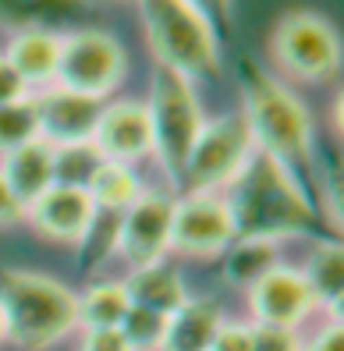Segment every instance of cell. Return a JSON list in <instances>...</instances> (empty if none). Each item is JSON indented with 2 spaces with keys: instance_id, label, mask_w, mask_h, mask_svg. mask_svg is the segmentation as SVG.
<instances>
[{
  "instance_id": "cell-1",
  "label": "cell",
  "mask_w": 344,
  "mask_h": 351,
  "mask_svg": "<svg viewBox=\"0 0 344 351\" xmlns=\"http://www.w3.org/2000/svg\"><path fill=\"white\" fill-rule=\"evenodd\" d=\"M231 217L238 238H270L280 241L288 234H302L312 223V206L306 199L302 181L291 178L277 160L259 153L231 184Z\"/></svg>"
},
{
  "instance_id": "cell-2",
  "label": "cell",
  "mask_w": 344,
  "mask_h": 351,
  "mask_svg": "<svg viewBox=\"0 0 344 351\" xmlns=\"http://www.w3.org/2000/svg\"><path fill=\"white\" fill-rule=\"evenodd\" d=\"M245 114L256 149L277 160L291 178L298 171H309L316 163V132H312V117L284 82L252 68L245 78Z\"/></svg>"
},
{
  "instance_id": "cell-3",
  "label": "cell",
  "mask_w": 344,
  "mask_h": 351,
  "mask_svg": "<svg viewBox=\"0 0 344 351\" xmlns=\"http://www.w3.org/2000/svg\"><path fill=\"white\" fill-rule=\"evenodd\" d=\"M0 308L8 319V341L22 351L53 348L78 326V295L68 284L32 270L0 274Z\"/></svg>"
},
{
  "instance_id": "cell-4",
  "label": "cell",
  "mask_w": 344,
  "mask_h": 351,
  "mask_svg": "<svg viewBox=\"0 0 344 351\" xmlns=\"http://www.w3.org/2000/svg\"><path fill=\"white\" fill-rule=\"evenodd\" d=\"M149 50L164 71L185 82L210 78L220 71L217 29L195 0H138Z\"/></svg>"
},
{
  "instance_id": "cell-5",
  "label": "cell",
  "mask_w": 344,
  "mask_h": 351,
  "mask_svg": "<svg viewBox=\"0 0 344 351\" xmlns=\"http://www.w3.org/2000/svg\"><path fill=\"white\" fill-rule=\"evenodd\" d=\"M146 110H149V128H153V153L160 160V167L167 171L171 184L181 189L185 184L188 153L195 146L202 125H206L202 103L192 89V82H185L174 71L156 68Z\"/></svg>"
},
{
  "instance_id": "cell-6",
  "label": "cell",
  "mask_w": 344,
  "mask_h": 351,
  "mask_svg": "<svg viewBox=\"0 0 344 351\" xmlns=\"http://www.w3.org/2000/svg\"><path fill=\"white\" fill-rule=\"evenodd\" d=\"M252 156H256V138H252V128L241 110L206 121L192 153H188L185 184L181 189L217 195L220 189H231L238 174L249 167Z\"/></svg>"
},
{
  "instance_id": "cell-7",
  "label": "cell",
  "mask_w": 344,
  "mask_h": 351,
  "mask_svg": "<svg viewBox=\"0 0 344 351\" xmlns=\"http://www.w3.org/2000/svg\"><path fill=\"white\" fill-rule=\"evenodd\" d=\"M277 68L298 82H323L341 64L337 29L316 11H288L270 36Z\"/></svg>"
},
{
  "instance_id": "cell-8",
  "label": "cell",
  "mask_w": 344,
  "mask_h": 351,
  "mask_svg": "<svg viewBox=\"0 0 344 351\" xmlns=\"http://www.w3.org/2000/svg\"><path fill=\"white\" fill-rule=\"evenodd\" d=\"M125 68H128V57L125 47L117 43V36L103 29H82V32L60 36V64L53 82H60V89L103 99L121 86Z\"/></svg>"
},
{
  "instance_id": "cell-9",
  "label": "cell",
  "mask_w": 344,
  "mask_h": 351,
  "mask_svg": "<svg viewBox=\"0 0 344 351\" xmlns=\"http://www.w3.org/2000/svg\"><path fill=\"white\" fill-rule=\"evenodd\" d=\"M238 238L234 217L224 195L213 192H188L185 199H174L171 220V249L181 256H224L231 241Z\"/></svg>"
},
{
  "instance_id": "cell-10",
  "label": "cell",
  "mask_w": 344,
  "mask_h": 351,
  "mask_svg": "<svg viewBox=\"0 0 344 351\" xmlns=\"http://www.w3.org/2000/svg\"><path fill=\"white\" fill-rule=\"evenodd\" d=\"M171 220H174V195L143 189L125 213H117V238L114 249L125 256L135 270L153 266L171 249Z\"/></svg>"
},
{
  "instance_id": "cell-11",
  "label": "cell",
  "mask_w": 344,
  "mask_h": 351,
  "mask_svg": "<svg viewBox=\"0 0 344 351\" xmlns=\"http://www.w3.org/2000/svg\"><path fill=\"white\" fill-rule=\"evenodd\" d=\"M93 146L107 163H132L146 160L153 153V128H149V110L138 99H117L103 107L93 132Z\"/></svg>"
},
{
  "instance_id": "cell-12",
  "label": "cell",
  "mask_w": 344,
  "mask_h": 351,
  "mask_svg": "<svg viewBox=\"0 0 344 351\" xmlns=\"http://www.w3.org/2000/svg\"><path fill=\"white\" fill-rule=\"evenodd\" d=\"M36 103V121H39V138L50 146H75V142H89L96 132V121L103 114V99H93L71 89H43L32 96Z\"/></svg>"
},
{
  "instance_id": "cell-13",
  "label": "cell",
  "mask_w": 344,
  "mask_h": 351,
  "mask_svg": "<svg viewBox=\"0 0 344 351\" xmlns=\"http://www.w3.org/2000/svg\"><path fill=\"white\" fill-rule=\"evenodd\" d=\"M249 305L259 326H284V330H298L316 308L306 277L291 266H273L259 284H252Z\"/></svg>"
},
{
  "instance_id": "cell-14",
  "label": "cell",
  "mask_w": 344,
  "mask_h": 351,
  "mask_svg": "<svg viewBox=\"0 0 344 351\" xmlns=\"http://www.w3.org/2000/svg\"><path fill=\"white\" fill-rule=\"evenodd\" d=\"M96 213L99 210L86 189H78V184H53L50 192H43L25 210V220H32L36 231L50 241L78 245V241H86L89 227L96 223Z\"/></svg>"
},
{
  "instance_id": "cell-15",
  "label": "cell",
  "mask_w": 344,
  "mask_h": 351,
  "mask_svg": "<svg viewBox=\"0 0 344 351\" xmlns=\"http://www.w3.org/2000/svg\"><path fill=\"white\" fill-rule=\"evenodd\" d=\"M0 174H4L14 199L29 210L39 195L50 192L57 184V178H53V146L43 142V138H32V142H25V146L11 149L4 156V163H0Z\"/></svg>"
},
{
  "instance_id": "cell-16",
  "label": "cell",
  "mask_w": 344,
  "mask_h": 351,
  "mask_svg": "<svg viewBox=\"0 0 344 351\" xmlns=\"http://www.w3.org/2000/svg\"><path fill=\"white\" fill-rule=\"evenodd\" d=\"M125 291H128L132 305L149 308V313H160V316H174L188 302L185 280L164 259L153 266H143V270H132V277L125 280Z\"/></svg>"
},
{
  "instance_id": "cell-17",
  "label": "cell",
  "mask_w": 344,
  "mask_h": 351,
  "mask_svg": "<svg viewBox=\"0 0 344 351\" xmlns=\"http://www.w3.org/2000/svg\"><path fill=\"white\" fill-rule=\"evenodd\" d=\"M4 57L11 60V68L22 75L25 86H47V82L57 78L60 36H53L47 29H22L18 36H11Z\"/></svg>"
},
{
  "instance_id": "cell-18",
  "label": "cell",
  "mask_w": 344,
  "mask_h": 351,
  "mask_svg": "<svg viewBox=\"0 0 344 351\" xmlns=\"http://www.w3.org/2000/svg\"><path fill=\"white\" fill-rule=\"evenodd\" d=\"M220 323H224V313H220L217 302H210V298L192 302L188 298L171 316L167 337H164V348L160 351H210Z\"/></svg>"
},
{
  "instance_id": "cell-19",
  "label": "cell",
  "mask_w": 344,
  "mask_h": 351,
  "mask_svg": "<svg viewBox=\"0 0 344 351\" xmlns=\"http://www.w3.org/2000/svg\"><path fill=\"white\" fill-rule=\"evenodd\" d=\"M309 284V295L316 308H330V316L341 319V298H344V252L337 241H319L306 270H302Z\"/></svg>"
},
{
  "instance_id": "cell-20",
  "label": "cell",
  "mask_w": 344,
  "mask_h": 351,
  "mask_svg": "<svg viewBox=\"0 0 344 351\" xmlns=\"http://www.w3.org/2000/svg\"><path fill=\"white\" fill-rule=\"evenodd\" d=\"M273 266H280V249L270 238H234L231 249L224 252V277L234 287H249L259 284Z\"/></svg>"
},
{
  "instance_id": "cell-21",
  "label": "cell",
  "mask_w": 344,
  "mask_h": 351,
  "mask_svg": "<svg viewBox=\"0 0 344 351\" xmlns=\"http://www.w3.org/2000/svg\"><path fill=\"white\" fill-rule=\"evenodd\" d=\"M89 199L96 202V210L103 213H125L128 206L138 199V192H143V181H138V174L132 167H125V163H99L96 174L89 178L86 184Z\"/></svg>"
},
{
  "instance_id": "cell-22",
  "label": "cell",
  "mask_w": 344,
  "mask_h": 351,
  "mask_svg": "<svg viewBox=\"0 0 344 351\" xmlns=\"http://www.w3.org/2000/svg\"><path fill=\"white\" fill-rule=\"evenodd\" d=\"M128 308L125 284H93L86 295H78V326H121Z\"/></svg>"
},
{
  "instance_id": "cell-23",
  "label": "cell",
  "mask_w": 344,
  "mask_h": 351,
  "mask_svg": "<svg viewBox=\"0 0 344 351\" xmlns=\"http://www.w3.org/2000/svg\"><path fill=\"white\" fill-rule=\"evenodd\" d=\"M32 138H39V121H36L32 96L4 103V107H0V156H8L11 149L25 146Z\"/></svg>"
},
{
  "instance_id": "cell-24",
  "label": "cell",
  "mask_w": 344,
  "mask_h": 351,
  "mask_svg": "<svg viewBox=\"0 0 344 351\" xmlns=\"http://www.w3.org/2000/svg\"><path fill=\"white\" fill-rule=\"evenodd\" d=\"M103 156L96 153L93 142H75V146H57L53 149V178L57 184H78L86 189Z\"/></svg>"
},
{
  "instance_id": "cell-25",
  "label": "cell",
  "mask_w": 344,
  "mask_h": 351,
  "mask_svg": "<svg viewBox=\"0 0 344 351\" xmlns=\"http://www.w3.org/2000/svg\"><path fill=\"white\" fill-rule=\"evenodd\" d=\"M167 323H171V316H160V313H149V308L132 305L117 330L125 334L132 351H160L164 348V337H167Z\"/></svg>"
},
{
  "instance_id": "cell-26",
  "label": "cell",
  "mask_w": 344,
  "mask_h": 351,
  "mask_svg": "<svg viewBox=\"0 0 344 351\" xmlns=\"http://www.w3.org/2000/svg\"><path fill=\"white\" fill-rule=\"evenodd\" d=\"M256 341V323H220V330L213 334L210 351H252Z\"/></svg>"
},
{
  "instance_id": "cell-27",
  "label": "cell",
  "mask_w": 344,
  "mask_h": 351,
  "mask_svg": "<svg viewBox=\"0 0 344 351\" xmlns=\"http://www.w3.org/2000/svg\"><path fill=\"white\" fill-rule=\"evenodd\" d=\"M252 351H302L298 330H284V326H259L256 323V341Z\"/></svg>"
},
{
  "instance_id": "cell-28",
  "label": "cell",
  "mask_w": 344,
  "mask_h": 351,
  "mask_svg": "<svg viewBox=\"0 0 344 351\" xmlns=\"http://www.w3.org/2000/svg\"><path fill=\"white\" fill-rule=\"evenodd\" d=\"M78 351H132V344L125 341L117 326H89L82 334Z\"/></svg>"
},
{
  "instance_id": "cell-29",
  "label": "cell",
  "mask_w": 344,
  "mask_h": 351,
  "mask_svg": "<svg viewBox=\"0 0 344 351\" xmlns=\"http://www.w3.org/2000/svg\"><path fill=\"white\" fill-rule=\"evenodd\" d=\"M25 96H29V86L22 82V75L11 68V60L0 53V107L14 103V99H25Z\"/></svg>"
},
{
  "instance_id": "cell-30",
  "label": "cell",
  "mask_w": 344,
  "mask_h": 351,
  "mask_svg": "<svg viewBox=\"0 0 344 351\" xmlns=\"http://www.w3.org/2000/svg\"><path fill=\"white\" fill-rule=\"evenodd\" d=\"M302 351H344V337H341V319L327 323L319 330V334L302 348Z\"/></svg>"
},
{
  "instance_id": "cell-31",
  "label": "cell",
  "mask_w": 344,
  "mask_h": 351,
  "mask_svg": "<svg viewBox=\"0 0 344 351\" xmlns=\"http://www.w3.org/2000/svg\"><path fill=\"white\" fill-rule=\"evenodd\" d=\"M14 220H25V206L14 199V192L8 189V181H4V174H0V227L14 223Z\"/></svg>"
},
{
  "instance_id": "cell-32",
  "label": "cell",
  "mask_w": 344,
  "mask_h": 351,
  "mask_svg": "<svg viewBox=\"0 0 344 351\" xmlns=\"http://www.w3.org/2000/svg\"><path fill=\"white\" fill-rule=\"evenodd\" d=\"M195 4L206 18H213V22L231 25V0H195Z\"/></svg>"
},
{
  "instance_id": "cell-33",
  "label": "cell",
  "mask_w": 344,
  "mask_h": 351,
  "mask_svg": "<svg viewBox=\"0 0 344 351\" xmlns=\"http://www.w3.org/2000/svg\"><path fill=\"white\" fill-rule=\"evenodd\" d=\"M0 341H8V319H4V308H0Z\"/></svg>"
}]
</instances>
